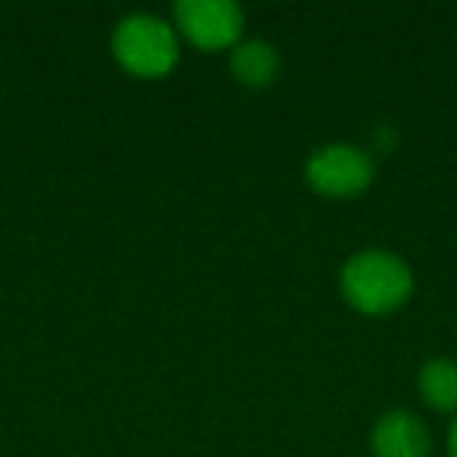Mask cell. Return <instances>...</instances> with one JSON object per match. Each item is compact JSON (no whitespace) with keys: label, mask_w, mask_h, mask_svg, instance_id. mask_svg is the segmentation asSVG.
<instances>
[{"label":"cell","mask_w":457,"mask_h":457,"mask_svg":"<svg viewBox=\"0 0 457 457\" xmlns=\"http://www.w3.org/2000/svg\"><path fill=\"white\" fill-rule=\"evenodd\" d=\"M411 267L392 251L367 248L354 254L342 270V292L357 311L386 313L411 298Z\"/></svg>","instance_id":"1"},{"label":"cell","mask_w":457,"mask_h":457,"mask_svg":"<svg viewBox=\"0 0 457 457\" xmlns=\"http://www.w3.org/2000/svg\"><path fill=\"white\" fill-rule=\"evenodd\" d=\"M113 54L135 76H163L179 60L176 29L160 16L132 13L116 26Z\"/></svg>","instance_id":"2"},{"label":"cell","mask_w":457,"mask_h":457,"mask_svg":"<svg viewBox=\"0 0 457 457\" xmlns=\"http://www.w3.org/2000/svg\"><path fill=\"white\" fill-rule=\"evenodd\" d=\"M373 179V160L367 151L351 145H326L307 160V182L329 197L363 191Z\"/></svg>","instance_id":"3"},{"label":"cell","mask_w":457,"mask_h":457,"mask_svg":"<svg viewBox=\"0 0 457 457\" xmlns=\"http://www.w3.org/2000/svg\"><path fill=\"white\" fill-rule=\"evenodd\" d=\"M172 13L179 29L201 47L232 45L245 26L242 7L232 0H179Z\"/></svg>","instance_id":"4"},{"label":"cell","mask_w":457,"mask_h":457,"mask_svg":"<svg viewBox=\"0 0 457 457\" xmlns=\"http://www.w3.org/2000/svg\"><path fill=\"white\" fill-rule=\"evenodd\" d=\"M429 432L423 420L407 411H392L373 426L376 457H429Z\"/></svg>","instance_id":"5"},{"label":"cell","mask_w":457,"mask_h":457,"mask_svg":"<svg viewBox=\"0 0 457 457\" xmlns=\"http://www.w3.org/2000/svg\"><path fill=\"white\" fill-rule=\"evenodd\" d=\"M276 70H279V54L270 41L248 38L232 51V72H236L238 82L261 88V85L273 82Z\"/></svg>","instance_id":"6"},{"label":"cell","mask_w":457,"mask_h":457,"mask_svg":"<svg viewBox=\"0 0 457 457\" xmlns=\"http://www.w3.org/2000/svg\"><path fill=\"white\" fill-rule=\"evenodd\" d=\"M420 392L438 411H457V363L448 357H436V361L423 363Z\"/></svg>","instance_id":"7"},{"label":"cell","mask_w":457,"mask_h":457,"mask_svg":"<svg viewBox=\"0 0 457 457\" xmlns=\"http://www.w3.org/2000/svg\"><path fill=\"white\" fill-rule=\"evenodd\" d=\"M448 457H457V420H454V426H451V432H448Z\"/></svg>","instance_id":"8"}]
</instances>
